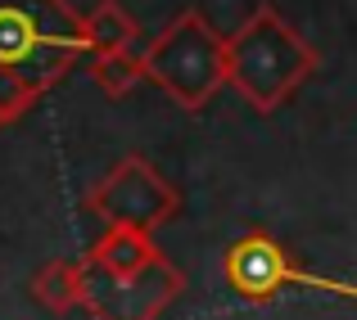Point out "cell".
<instances>
[{
  "mask_svg": "<svg viewBox=\"0 0 357 320\" xmlns=\"http://www.w3.org/2000/svg\"><path fill=\"white\" fill-rule=\"evenodd\" d=\"M145 81H154L176 109L199 113L231 86L227 36L204 18V9H181L145 50Z\"/></svg>",
  "mask_w": 357,
  "mask_h": 320,
  "instance_id": "obj_3",
  "label": "cell"
},
{
  "mask_svg": "<svg viewBox=\"0 0 357 320\" xmlns=\"http://www.w3.org/2000/svg\"><path fill=\"white\" fill-rule=\"evenodd\" d=\"M82 208L96 221H105V230L109 225H127V230L154 234L181 212V194L145 154H127L114 172H105L82 194Z\"/></svg>",
  "mask_w": 357,
  "mask_h": 320,
  "instance_id": "obj_4",
  "label": "cell"
},
{
  "mask_svg": "<svg viewBox=\"0 0 357 320\" xmlns=\"http://www.w3.org/2000/svg\"><path fill=\"white\" fill-rule=\"evenodd\" d=\"M32 303L45 307L54 316H68L82 307V257L68 262V257H50L41 271L32 275Z\"/></svg>",
  "mask_w": 357,
  "mask_h": 320,
  "instance_id": "obj_8",
  "label": "cell"
},
{
  "mask_svg": "<svg viewBox=\"0 0 357 320\" xmlns=\"http://www.w3.org/2000/svg\"><path fill=\"white\" fill-rule=\"evenodd\" d=\"M86 45V14L68 0H0V113L27 118L73 68Z\"/></svg>",
  "mask_w": 357,
  "mask_h": 320,
  "instance_id": "obj_1",
  "label": "cell"
},
{
  "mask_svg": "<svg viewBox=\"0 0 357 320\" xmlns=\"http://www.w3.org/2000/svg\"><path fill=\"white\" fill-rule=\"evenodd\" d=\"M91 81L105 90L109 99H122L127 90H136L145 81V54L118 50V54H91Z\"/></svg>",
  "mask_w": 357,
  "mask_h": 320,
  "instance_id": "obj_10",
  "label": "cell"
},
{
  "mask_svg": "<svg viewBox=\"0 0 357 320\" xmlns=\"http://www.w3.org/2000/svg\"><path fill=\"white\" fill-rule=\"evenodd\" d=\"M0 127H9V122H5V113H0Z\"/></svg>",
  "mask_w": 357,
  "mask_h": 320,
  "instance_id": "obj_11",
  "label": "cell"
},
{
  "mask_svg": "<svg viewBox=\"0 0 357 320\" xmlns=\"http://www.w3.org/2000/svg\"><path fill=\"white\" fill-rule=\"evenodd\" d=\"M181 289L185 275L167 262V253L136 275H114L82 253V312L91 320H158Z\"/></svg>",
  "mask_w": 357,
  "mask_h": 320,
  "instance_id": "obj_5",
  "label": "cell"
},
{
  "mask_svg": "<svg viewBox=\"0 0 357 320\" xmlns=\"http://www.w3.org/2000/svg\"><path fill=\"white\" fill-rule=\"evenodd\" d=\"M227 68L244 104L258 113H276L307 86V77L321 68V54L298 27L280 18L276 5L262 0L227 36Z\"/></svg>",
  "mask_w": 357,
  "mask_h": 320,
  "instance_id": "obj_2",
  "label": "cell"
},
{
  "mask_svg": "<svg viewBox=\"0 0 357 320\" xmlns=\"http://www.w3.org/2000/svg\"><path fill=\"white\" fill-rule=\"evenodd\" d=\"M140 36L136 18L118 5V0H100V5L86 9V45L91 54H118V50H131Z\"/></svg>",
  "mask_w": 357,
  "mask_h": 320,
  "instance_id": "obj_9",
  "label": "cell"
},
{
  "mask_svg": "<svg viewBox=\"0 0 357 320\" xmlns=\"http://www.w3.org/2000/svg\"><path fill=\"white\" fill-rule=\"evenodd\" d=\"M96 266L114 271V275H136V271L154 266L158 257H163V248L154 243V234L145 230H127V225H109L105 234H100L96 243H91L86 253Z\"/></svg>",
  "mask_w": 357,
  "mask_h": 320,
  "instance_id": "obj_7",
  "label": "cell"
},
{
  "mask_svg": "<svg viewBox=\"0 0 357 320\" xmlns=\"http://www.w3.org/2000/svg\"><path fill=\"white\" fill-rule=\"evenodd\" d=\"M222 275L244 303H271L280 289L294 280L285 243L267 230H244L227 253H222Z\"/></svg>",
  "mask_w": 357,
  "mask_h": 320,
  "instance_id": "obj_6",
  "label": "cell"
}]
</instances>
